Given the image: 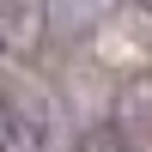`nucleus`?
Segmentation results:
<instances>
[{
    "instance_id": "1",
    "label": "nucleus",
    "mask_w": 152,
    "mask_h": 152,
    "mask_svg": "<svg viewBox=\"0 0 152 152\" xmlns=\"http://www.w3.org/2000/svg\"><path fill=\"white\" fill-rule=\"evenodd\" d=\"M0 152H49V116L31 91H0Z\"/></svg>"
},
{
    "instance_id": "2",
    "label": "nucleus",
    "mask_w": 152,
    "mask_h": 152,
    "mask_svg": "<svg viewBox=\"0 0 152 152\" xmlns=\"http://www.w3.org/2000/svg\"><path fill=\"white\" fill-rule=\"evenodd\" d=\"M49 31L61 37V43H67V37H85L97 24V12H104V0H49Z\"/></svg>"
},
{
    "instance_id": "3",
    "label": "nucleus",
    "mask_w": 152,
    "mask_h": 152,
    "mask_svg": "<svg viewBox=\"0 0 152 152\" xmlns=\"http://www.w3.org/2000/svg\"><path fill=\"white\" fill-rule=\"evenodd\" d=\"M73 152H140V146H134L122 128H85L79 140H73Z\"/></svg>"
}]
</instances>
